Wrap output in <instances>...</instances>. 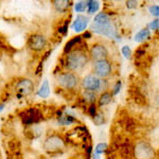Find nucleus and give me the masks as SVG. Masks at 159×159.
<instances>
[{
    "label": "nucleus",
    "mask_w": 159,
    "mask_h": 159,
    "mask_svg": "<svg viewBox=\"0 0 159 159\" xmlns=\"http://www.w3.org/2000/svg\"><path fill=\"white\" fill-rule=\"evenodd\" d=\"M34 89V83L29 79H22L17 82L16 84V90L21 96H28Z\"/></svg>",
    "instance_id": "11"
},
{
    "label": "nucleus",
    "mask_w": 159,
    "mask_h": 159,
    "mask_svg": "<svg viewBox=\"0 0 159 159\" xmlns=\"http://www.w3.org/2000/svg\"><path fill=\"white\" fill-rule=\"evenodd\" d=\"M3 47H4V43L1 39H0V48H3Z\"/></svg>",
    "instance_id": "37"
},
{
    "label": "nucleus",
    "mask_w": 159,
    "mask_h": 159,
    "mask_svg": "<svg viewBox=\"0 0 159 159\" xmlns=\"http://www.w3.org/2000/svg\"><path fill=\"white\" fill-rule=\"evenodd\" d=\"M81 40H82V36H75V37H73V38H71L70 40H68L67 43L65 45V48H64V52L65 53H69L70 51H72L73 50V48L75 47L78 43H81Z\"/></svg>",
    "instance_id": "15"
},
{
    "label": "nucleus",
    "mask_w": 159,
    "mask_h": 159,
    "mask_svg": "<svg viewBox=\"0 0 159 159\" xmlns=\"http://www.w3.org/2000/svg\"><path fill=\"white\" fill-rule=\"evenodd\" d=\"M119 148H120V153H121L122 157L127 158L132 155L133 148H132V145H130V143L129 142V141H125L124 143H122Z\"/></svg>",
    "instance_id": "17"
},
{
    "label": "nucleus",
    "mask_w": 159,
    "mask_h": 159,
    "mask_svg": "<svg viewBox=\"0 0 159 159\" xmlns=\"http://www.w3.org/2000/svg\"><path fill=\"white\" fill-rule=\"evenodd\" d=\"M57 84L66 90H72L79 84V78L73 72H63L58 74Z\"/></svg>",
    "instance_id": "5"
},
{
    "label": "nucleus",
    "mask_w": 159,
    "mask_h": 159,
    "mask_svg": "<svg viewBox=\"0 0 159 159\" xmlns=\"http://www.w3.org/2000/svg\"><path fill=\"white\" fill-rule=\"evenodd\" d=\"M107 148H108V145H107L106 143H104V142L99 143L96 147V154L100 155V154H102V153H105L107 151Z\"/></svg>",
    "instance_id": "25"
},
{
    "label": "nucleus",
    "mask_w": 159,
    "mask_h": 159,
    "mask_svg": "<svg viewBox=\"0 0 159 159\" xmlns=\"http://www.w3.org/2000/svg\"><path fill=\"white\" fill-rule=\"evenodd\" d=\"M93 122L96 125H101L105 122V118L103 116V114L101 112H97V115L93 117Z\"/></svg>",
    "instance_id": "24"
},
{
    "label": "nucleus",
    "mask_w": 159,
    "mask_h": 159,
    "mask_svg": "<svg viewBox=\"0 0 159 159\" xmlns=\"http://www.w3.org/2000/svg\"><path fill=\"white\" fill-rule=\"evenodd\" d=\"M27 135L29 136L30 138H37L42 135V129H40L38 125L32 126L29 130H27Z\"/></svg>",
    "instance_id": "22"
},
{
    "label": "nucleus",
    "mask_w": 159,
    "mask_h": 159,
    "mask_svg": "<svg viewBox=\"0 0 159 159\" xmlns=\"http://www.w3.org/2000/svg\"><path fill=\"white\" fill-rule=\"evenodd\" d=\"M90 58L94 61H104L108 56V51H107L106 47L102 43H96L91 47L90 49Z\"/></svg>",
    "instance_id": "8"
},
{
    "label": "nucleus",
    "mask_w": 159,
    "mask_h": 159,
    "mask_svg": "<svg viewBox=\"0 0 159 159\" xmlns=\"http://www.w3.org/2000/svg\"><path fill=\"white\" fill-rule=\"evenodd\" d=\"M88 114L90 115L92 118H93L97 115V106L94 105V103L90 104V106H89V108H88Z\"/></svg>",
    "instance_id": "30"
},
{
    "label": "nucleus",
    "mask_w": 159,
    "mask_h": 159,
    "mask_svg": "<svg viewBox=\"0 0 159 159\" xmlns=\"http://www.w3.org/2000/svg\"><path fill=\"white\" fill-rule=\"evenodd\" d=\"M148 28H150L151 30H157V29H159V19L153 20V21L151 22L150 25H148Z\"/></svg>",
    "instance_id": "31"
},
{
    "label": "nucleus",
    "mask_w": 159,
    "mask_h": 159,
    "mask_svg": "<svg viewBox=\"0 0 159 159\" xmlns=\"http://www.w3.org/2000/svg\"><path fill=\"white\" fill-rule=\"evenodd\" d=\"M65 148V141L58 135H51L43 142V148L49 154H56Z\"/></svg>",
    "instance_id": "3"
},
{
    "label": "nucleus",
    "mask_w": 159,
    "mask_h": 159,
    "mask_svg": "<svg viewBox=\"0 0 159 159\" xmlns=\"http://www.w3.org/2000/svg\"><path fill=\"white\" fill-rule=\"evenodd\" d=\"M52 3L55 11L58 13L66 12L70 7V1H68V0H54V1H52Z\"/></svg>",
    "instance_id": "13"
},
{
    "label": "nucleus",
    "mask_w": 159,
    "mask_h": 159,
    "mask_svg": "<svg viewBox=\"0 0 159 159\" xmlns=\"http://www.w3.org/2000/svg\"><path fill=\"white\" fill-rule=\"evenodd\" d=\"M148 37H150V30H148V29H142V30H140L137 34H136L135 42L142 43V42H144L145 39H148Z\"/></svg>",
    "instance_id": "19"
},
{
    "label": "nucleus",
    "mask_w": 159,
    "mask_h": 159,
    "mask_svg": "<svg viewBox=\"0 0 159 159\" xmlns=\"http://www.w3.org/2000/svg\"><path fill=\"white\" fill-rule=\"evenodd\" d=\"M75 121V118L72 115H65V116H61V118H58V124L61 125H68L71 124Z\"/></svg>",
    "instance_id": "21"
},
{
    "label": "nucleus",
    "mask_w": 159,
    "mask_h": 159,
    "mask_svg": "<svg viewBox=\"0 0 159 159\" xmlns=\"http://www.w3.org/2000/svg\"><path fill=\"white\" fill-rule=\"evenodd\" d=\"M153 101H154V103H155L156 106L159 107V91H156L155 93H154Z\"/></svg>",
    "instance_id": "34"
},
{
    "label": "nucleus",
    "mask_w": 159,
    "mask_h": 159,
    "mask_svg": "<svg viewBox=\"0 0 159 159\" xmlns=\"http://www.w3.org/2000/svg\"><path fill=\"white\" fill-rule=\"evenodd\" d=\"M112 100V93L109 91H104L103 93L100 96V98L98 100V104L99 106H105V105L109 104Z\"/></svg>",
    "instance_id": "16"
},
{
    "label": "nucleus",
    "mask_w": 159,
    "mask_h": 159,
    "mask_svg": "<svg viewBox=\"0 0 159 159\" xmlns=\"http://www.w3.org/2000/svg\"><path fill=\"white\" fill-rule=\"evenodd\" d=\"M87 9V1H79L74 4V10L78 13L84 12Z\"/></svg>",
    "instance_id": "23"
},
{
    "label": "nucleus",
    "mask_w": 159,
    "mask_h": 159,
    "mask_svg": "<svg viewBox=\"0 0 159 159\" xmlns=\"http://www.w3.org/2000/svg\"><path fill=\"white\" fill-rule=\"evenodd\" d=\"M93 72L96 73V76H98L99 79L101 78V80L107 78L111 73V64L107 60L96 61L93 66Z\"/></svg>",
    "instance_id": "7"
},
{
    "label": "nucleus",
    "mask_w": 159,
    "mask_h": 159,
    "mask_svg": "<svg viewBox=\"0 0 159 159\" xmlns=\"http://www.w3.org/2000/svg\"><path fill=\"white\" fill-rule=\"evenodd\" d=\"M121 85H122V83L120 81H118L117 83H116V85H115L114 87V90L111 91V93H112V96H115V94H117L118 92L120 91V88H121Z\"/></svg>",
    "instance_id": "32"
},
{
    "label": "nucleus",
    "mask_w": 159,
    "mask_h": 159,
    "mask_svg": "<svg viewBox=\"0 0 159 159\" xmlns=\"http://www.w3.org/2000/svg\"><path fill=\"white\" fill-rule=\"evenodd\" d=\"M138 2L137 1H134V0H129V1H126V7H129V9H135L136 7H137Z\"/></svg>",
    "instance_id": "33"
},
{
    "label": "nucleus",
    "mask_w": 159,
    "mask_h": 159,
    "mask_svg": "<svg viewBox=\"0 0 159 159\" xmlns=\"http://www.w3.org/2000/svg\"><path fill=\"white\" fill-rule=\"evenodd\" d=\"M122 53L126 58H129L130 55H132V50H130L129 46H124V47H122Z\"/></svg>",
    "instance_id": "29"
},
{
    "label": "nucleus",
    "mask_w": 159,
    "mask_h": 159,
    "mask_svg": "<svg viewBox=\"0 0 159 159\" xmlns=\"http://www.w3.org/2000/svg\"><path fill=\"white\" fill-rule=\"evenodd\" d=\"M89 61V56L83 49H73L66 56V67L70 71H76L84 68Z\"/></svg>",
    "instance_id": "2"
},
{
    "label": "nucleus",
    "mask_w": 159,
    "mask_h": 159,
    "mask_svg": "<svg viewBox=\"0 0 159 159\" xmlns=\"http://www.w3.org/2000/svg\"><path fill=\"white\" fill-rule=\"evenodd\" d=\"M88 21L89 19L87 17L83 16V15H78L72 24V30L74 32H78V33L83 32L88 27Z\"/></svg>",
    "instance_id": "12"
},
{
    "label": "nucleus",
    "mask_w": 159,
    "mask_h": 159,
    "mask_svg": "<svg viewBox=\"0 0 159 159\" xmlns=\"http://www.w3.org/2000/svg\"><path fill=\"white\" fill-rule=\"evenodd\" d=\"M3 108H4L3 105H0V111H2V110H3Z\"/></svg>",
    "instance_id": "38"
},
{
    "label": "nucleus",
    "mask_w": 159,
    "mask_h": 159,
    "mask_svg": "<svg viewBox=\"0 0 159 159\" xmlns=\"http://www.w3.org/2000/svg\"><path fill=\"white\" fill-rule=\"evenodd\" d=\"M19 117L21 118V121L25 125H33L37 124L42 119H43V112L36 107L25 109L19 114Z\"/></svg>",
    "instance_id": "4"
},
{
    "label": "nucleus",
    "mask_w": 159,
    "mask_h": 159,
    "mask_svg": "<svg viewBox=\"0 0 159 159\" xmlns=\"http://www.w3.org/2000/svg\"><path fill=\"white\" fill-rule=\"evenodd\" d=\"M83 37L84 38H91V33L90 32H86V31H85V33L83 34Z\"/></svg>",
    "instance_id": "36"
},
{
    "label": "nucleus",
    "mask_w": 159,
    "mask_h": 159,
    "mask_svg": "<svg viewBox=\"0 0 159 159\" xmlns=\"http://www.w3.org/2000/svg\"><path fill=\"white\" fill-rule=\"evenodd\" d=\"M134 154L137 159H152L155 157V151L148 142L140 141L134 148Z\"/></svg>",
    "instance_id": "6"
},
{
    "label": "nucleus",
    "mask_w": 159,
    "mask_h": 159,
    "mask_svg": "<svg viewBox=\"0 0 159 159\" xmlns=\"http://www.w3.org/2000/svg\"><path fill=\"white\" fill-rule=\"evenodd\" d=\"M82 99L83 101L85 102H88L90 104H93L94 102L97 101V94L94 91H90V90H84L83 93H82Z\"/></svg>",
    "instance_id": "18"
},
{
    "label": "nucleus",
    "mask_w": 159,
    "mask_h": 159,
    "mask_svg": "<svg viewBox=\"0 0 159 159\" xmlns=\"http://www.w3.org/2000/svg\"><path fill=\"white\" fill-rule=\"evenodd\" d=\"M68 24L69 21H65L63 25L58 27V33H61V34H67V30H68Z\"/></svg>",
    "instance_id": "28"
},
{
    "label": "nucleus",
    "mask_w": 159,
    "mask_h": 159,
    "mask_svg": "<svg viewBox=\"0 0 159 159\" xmlns=\"http://www.w3.org/2000/svg\"><path fill=\"white\" fill-rule=\"evenodd\" d=\"M135 126H136V123L132 119H127L126 123H125V129L129 130V132H132V130H134Z\"/></svg>",
    "instance_id": "26"
},
{
    "label": "nucleus",
    "mask_w": 159,
    "mask_h": 159,
    "mask_svg": "<svg viewBox=\"0 0 159 159\" xmlns=\"http://www.w3.org/2000/svg\"><path fill=\"white\" fill-rule=\"evenodd\" d=\"M100 85H101V79H99L93 74H88L82 80V87L84 88V90H99Z\"/></svg>",
    "instance_id": "10"
},
{
    "label": "nucleus",
    "mask_w": 159,
    "mask_h": 159,
    "mask_svg": "<svg viewBox=\"0 0 159 159\" xmlns=\"http://www.w3.org/2000/svg\"><path fill=\"white\" fill-rule=\"evenodd\" d=\"M100 9V2L96 0H89L87 1V11L89 14H93V13L98 12Z\"/></svg>",
    "instance_id": "20"
},
{
    "label": "nucleus",
    "mask_w": 159,
    "mask_h": 159,
    "mask_svg": "<svg viewBox=\"0 0 159 159\" xmlns=\"http://www.w3.org/2000/svg\"><path fill=\"white\" fill-rule=\"evenodd\" d=\"M145 54V50L144 48H139V49L136 50V55L138 56V57H140V56L144 55Z\"/></svg>",
    "instance_id": "35"
},
{
    "label": "nucleus",
    "mask_w": 159,
    "mask_h": 159,
    "mask_svg": "<svg viewBox=\"0 0 159 159\" xmlns=\"http://www.w3.org/2000/svg\"><path fill=\"white\" fill-rule=\"evenodd\" d=\"M148 11L153 16L159 17V6H151L148 7Z\"/></svg>",
    "instance_id": "27"
},
{
    "label": "nucleus",
    "mask_w": 159,
    "mask_h": 159,
    "mask_svg": "<svg viewBox=\"0 0 159 159\" xmlns=\"http://www.w3.org/2000/svg\"><path fill=\"white\" fill-rule=\"evenodd\" d=\"M28 45H29L30 49L38 52V51L45 49L46 45H47V38L42 34H33L28 40Z\"/></svg>",
    "instance_id": "9"
},
{
    "label": "nucleus",
    "mask_w": 159,
    "mask_h": 159,
    "mask_svg": "<svg viewBox=\"0 0 159 159\" xmlns=\"http://www.w3.org/2000/svg\"><path fill=\"white\" fill-rule=\"evenodd\" d=\"M92 32L100 35H104L106 37L112 38L118 37L116 27L111 22L109 16L105 13H99L93 19V22L90 25Z\"/></svg>",
    "instance_id": "1"
},
{
    "label": "nucleus",
    "mask_w": 159,
    "mask_h": 159,
    "mask_svg": "<svg viewBox=\"0 0 159 159\" xmlns=\"http://www.w3.org/2000/svg\"><path fill=\"white\" fill-rule=\"evenodd\" d=\"M37 94L39 98H43V99H46L50 96V86H49L48 80H45L42 83V85H40L39 89H38V91H37Z\"/></svg>",
    "instance_id": "14"
}]
</instances>
